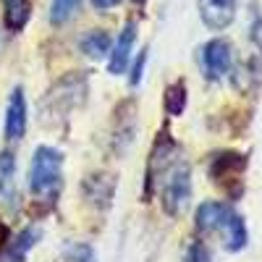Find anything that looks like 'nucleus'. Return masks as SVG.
Here are the masks:
<instances>
[{
  "instance_id": "obj_19",
  "label": "nucleus",
  "mask_w": 262,
  "mask_h": 262,
  "mask_svg": "<svg viewBox=\"0 0 262 262\" xmlns=\"http://www.w3.org/2000/svg\"><path fill=\"white\" fill-rule=\"evenodd\" d=\"M163 102H165V113L168 116H173V118L181 116L186 111V84L184 81H173L170 86H165Z\"/></svg>"
},
{
  "instance_id": "obj_23",
  "label": "nucleus",
  "mask_w": 262,
  "mask_h": 262,
  "mask_svg": "<svg viewBox=\"0 0 262 262\" xmlns=\"http://www.w3.org/2000/svg\"><path fill=\"white\" fill-rule=\"evenodd\" d=\"M0 53H3V37H0Z\"/></svg>"
},
{
  "instance_id": "obj_17",
  "label": "nucleus",
  "mask_w": 262,
  "mask_h": 262,
  "mask_svg": "<svg viewBox=\"0 0 262 262\" xmlns=\"http://www.w3.org/2000/svg\"><path fill=\"white\" fill-rule=\"evenodd\" d=\"M84 0H53L50 3V24L53 27H66L76 18V13L81 11Z\"/></svg>"
},
{
  "instance_id": "obj_13",
  "label": "nucleus",
  "mask_w": 262,
  "mask_h": 262,
  "mask_svg": "<svg viewBox=\"0 0 262 262\" xmlns=\"http://www.w3.org/2000/svg\"><path fill=\"white\" fill-rule=\"evenodd\" d=\"M39 238H42V228L34 223L27 226L18 236L8 238V244L0 252V262H27V254L39 244Z\"/></svg>"
},
{
  "instance_id": "obj_24",
  "label": "nucleus",
  "mask_w": 262,
  "mask_h": 262,
  "mask_svg": "<svg viewBox=\"0 0 262 262\" xmlns=\"http://www.w3.org/2000/svg\"><path fill=\"white\" fill-rule=\"evenodd\" d=\"M134 3H137V6H142V3H144V0H134Z\"/></svg>"
},
{
  "instance_id": "obj_12",
  "label": "nucleus",
  "mask_w": 262,
  "mask_h": 262,
  "mask_svg": "<svg viewBox=\"0 0 262 262\" xmlns=\"http://www.w3.org/2000/svg\"><path fill=\"white\" fill-rule=\"evenodd\" d=\"M137 134V105L134 100H123L116 107V121H113V149L126 152V147L134 142Z\"/></svg>"
},
{
  "instance_id": "obj_10",
  "label": "nucleus",
  "mask_w": 262,
  "mask_h": 262,
  "mask_svg": "<svg viewBox=\"0 0 262 262\" xmlns=\"http://www.w3.org/2000/svg\"><path fill=\"white\" fill-rule=\"evenodd\" d=\"M81 191L86 196V202L92 207H111L113 196H116V176L113 173H105V170H97V173H90L84 181H81Z\"/></svg>"
},
{
  "instance_id": "obj_4",
  "label": "nucleus",
  "mask_w": 262,
  "mask_h": 262,
  "mask_svg": "<svg viewBox=\"0 0 262 262\" xmlns=\"http://www.w3.org/2000/svg\"><path fill=\"white\" fill-rule=\"evenodd\" d=\"M158 189H160L163 212L170 215V217H179L189 207V200H191V165L184 158H179L168 168L165 176L160 179Z\"/></svg>"
},
{
  "instance_id": "obj_7",
  "label": "nucleus",
  "mask_w": 262,
  "mask_h": 262,
  "mask_svg": "<svg viewBox=\"0 0 262 262\" xmlns=\"http://www.w3.org/2000/svg\"><path fill=\"white\" fill-rule=\"evenodd\" d=\"M200 66H202V74L210 81H221L223 76L231 74L233 69V48L231 42L223 37H215L210 42H205L202 50H200Z\"/></svg>"
},
{
  "instance_id": "obj_6",
  "label": "nucleus",
  "mask_w": 262,
  "mask_h": 262,
  "mask_svg": "<svg viewBox=\"0 0 262 262\" xmlns=\"http://www.w3.org/2000/svg\"><path fill=\"white\" fill-rule=\"evenodd\" d=\"M181 158V149L179 144L173 142V137H168L165 131L155 139L152 144V155H149V163H147V176H144V200H149L155 194L160 179L168 173V168Z\"/></svg>"
},
{
  "instance_id": "obj_1",
  "label": "nucleus",
  "mask_w": 262,
  "mask_h": 262,
  "mask_svg": "<svg viewBox=\"0 0 262 262\" xmlns=\"http://www.w3.org/2000/svg\"><path fill=\"white\" fill-rule=\"evenodd\" d=\"M194 226L202 236H217L226 252H242L249 244V231L244 217L228 202L221 200L202 202L194 212Z\"/></svg>"
},
{
  "instance_id": "obj_5",
  "label": "nucleus",
  "mask_w": 262,
  "mask_h": 262,
  "mask_svg": "<svg viewBox=\"0 0 262 262\" xmlns=\"http://www.w3.org/2000/svg\"><path fill=\"white\" fill-rule=\"evenodd\" d=\"M244 170H247V155H242V152H215L212 160H210V181L215 186H221L231 200L233 196H238L244 191Z\"/></svg>"
},
{
  "instance_id": "obj_16",
  "label": "nucleus",
  "mask_w": 262,
  "mask_h": 262,
  "mask_svg": "<svg viewBox=\"0 0 262 262\" xmlns=\"http://www.w3.org/2000/svg\"><path fill=\"white\" fill-rule=\"evenodd\" d=\"M79 53H84L86 58H92V60L105 58L107 53H111V34H107L105 29H92V32L81 34Z\"/></svg>"
},
{
  "instance_id": "obj_3",
  "label": "nucleus",
  "mask_w": 262,
  "mask_h": 262,
  "mask_svg": "<svg viewBox=\"0 0 262 262\" xmlns=\"http://www.w3.org/2000/svg\"><path fill=\"white\" fill-rule=\"evenodd\" d=\"M63 189V152L50 144H39L29 165V194L42 207L58 202Z\"/></svg>"
},
{
  "instance_id": "obj_14",
  "label": "nucleus",
  "mask_w": 262,
  "mask_h": 262,
  "mask_svg": "<svg viewBox=\"0 0 262 262\" xmlns=\"http://www.w3.org/2000/svg\"><path fill=\"white\" fill-rule=\"evenodd\" d=\"M0 202L8 210H18V189H16V155L11 149L0 152Z\"/></svg>"
},
{
  "instance_id": "obj_15",
  "label": "nucleus",
  "mask_w": 262,
  "mask_h": 262,
  "mask_svg": "<svg viewBox=\"0 0 262 262\" xmlns=\"http://www.w3.org/2000/svg\"><path fill=\"white\" fill-rule=\"evenodd\" d=\"M32 18L29 0H3V24L8 32H21Z\"/></svg>"
},
{
  "instance_id": "obj_22",
  "label": "nucleus",
  "mask_w": 262,
  "mask_h": 262,
  "mask_svg": "<svg viewBox=\"0 0 262 262\" xmlns=\"http://www.w3.org/2000/svg\"><path fill=\"white\" fill-rule=\"evenodd\" d=\"M121 3V0H92V6L97 8V11H111V8H116Z\"/></svg>"
},
{
  "instance_id": "obj_11",
  "label": "nucleus",
  "mask_w": 262,
  "mask_h": 262,
  "mask_svg": "<svg viewBox=\"0 0 262 262\" xmlns=\"http://www.w3.org/2000/svg\"><path fill=\"white\" fill-rule=\"evenodd\" d=\"M202 24L212 32H223L236 18V0H196Z\"/></svg>"
},
{
  "instance_id": "obj_9",
  "label": "nucleus",
  "mask_w": 262,
  "mask_h": 262,
  "mask_svg": "<svg viewBox=\"0 0 262 262\" xmlns=\"http://www.w3.org/2000/svg\"><path fill=\"white\" fill-rule=\"evenodd\" d=\"M137 21H126L123 32L118 34L116 45L107 53V71L113 76H121L123 71H128V63L134 58V45H137Z\"/></svg>"
},
{
  "instance_id": "obj_8",
  "label": "nucleus",
  "mask_w": 262,
  "mask_h": 262,
  "mask_svg": "<svg viewBox=\"0 0 262 262\" xmlns=\"http://www.w3.org/2000/svg\"><path fill=\"white\" fill-rule=\"evenodd\" d=\"M29 126V111H27V97L21 86H13L8 102H6V116H3V134L8 142H16L27 134Z\"/></svg>"
},
{
  "instance_id": "obj_18",
  "label": "nucleus",
  "mask_w": 262,
  "mask_h": 262,
  "mask_svg": "<svg viewBox=\"0 0 262 262\" xmlns=\"http://www.w3.org/2000/svg\"><path fill=\"white\" fill-rule=\"evenodd\" d=\"M58 262H97V254L95 247L86 242H66L58 254Z\"/></svg>"
},
{
  "instance_id": "obj_20",
  "label": "nucleus",
  "mask_w": 262,
  "mask_h": 262,
  "mask_svg": "<svg viewBox=\"0 0 262 262\" xmlns=\"http://www.w3.org/2000/svg\"><path fill=\"white\" fill-rule=\"evenodd\" d=\"M149 60V48H144L142 53H137V58L128 63V84L131 86H139L142 76H144V66Z\"/></svg>"
},
{
  "instance_id": "obj_2",
  "label": "nucleus",
  "mask_w": 262,
  "mask_h": 262,
  "mask_svg": "<svg viewBox=\"0 0 262 262\" xmlns=\"http://www.w3.org/2000/svg\"><path fill=\"white\" fill-rule=\"evenodd\" d=\"M86 95H90V76H84L81 71L60 76L39 100V121L48 126L63 123L86 102Z\"/></svg>"
},
{
  "instance_id": "obj_21",
  "label": "nucleus",
  "mask_w": 262,
  "mask_h": 262,
  "mask_svg": "<svg viewBox=\"0 0 262 262\" xmlns=\"http://www.w3.org/2000/svg\"><path fill=\"white\" fill-rule=\"evenodd\" d=\"M184 262H212V254H210L207 244L196 238V242L189 244V249H186V254H184Z\"/></svg>"
}]
</instances>
